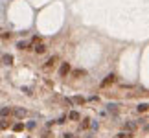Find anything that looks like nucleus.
Here are the masks:
<instances>
[{
  "label": "nucleus",
  "instance_id": "nucleus-1",
  "mask_svg": "<svg viewBox=\"0 0 149 138\" xmlns=\"http://www.w3.org/2000/svg\"><path fill=\"white\" fill-rule=\"evenodd\" d=\"M114 81H116V76H114V74H109V76L101 81V86H109V85H112Z\"/></svg>",
  "mask_w": 149,
  "mask_h": 138
},
{
  "label": "nucleus",
  "instance_id": "nucleus-6",
  "mask_svg": "<svg viewBox=\"0 0 149 138\" xmlns=\"http://www.w3.org/2000/svg\"><path fill=\"white\" fill-rule=\"evenodd\" d=\"M2 61L6 63V65H11V63H13V57H11V55H4V57H2Z\"/></svg>",
  "mask_w": 149,
  "mask_h": 138
},
{
  "label": "nucleus",
  "instance_id": "nucleus-9",
  "mask_svg": "<svg viewBox=\"0 0 149 138\" xmlns=\"http://www.w3.org/2000/svg\"><path fill=\"white\" fill-rule=\"evenodd\" d=\"M74 101H76V103H79V105H83V103H85V98H83V96H76V98H74Z\"/></svg>",
  "mask_w": 149,
  "mask_h": 138
},
{
  "label": "nucleus",
  "instance_id": "nucleus-17",
  "mask_svg": "<svg viewBox=\"0 0 149 138\" xmlns=\"http://www.w3.org/2000/svg\"><path fill=\"white\" fill-rule=\"evenodd\" d=\"M65 138H74V136L70 135V133H66V135H65Z\"/></svg>",
  "mask_w": 149,
  "mask_h": 138
},
{
  "label": "nucleus",
  "instance_id": "nucleus-16",
  "mask_svg": "<svg viewBox=\"0 0 149 138\" xmlns=\"http://www.w3.org/2000/svg\"><path fill=\"white\" fill-rule=\"evenodd\" d=\"M18 48H20V50L22 48H28V44H26V42H18Z\"/></svg>",
  "mask_w": 149,
  "mask_h": 138
},
{
  "label": "nucleus",
  "instance_id": "nucleus-3",
  "mask_svg": "<svg viewBox=\"0 0 149 138\" xmlns=\"http://www.w3.org/2000/svg\"><path fill=\"white\" fill-rule=\"evenodd\" d=\"M55 61H57V55H53V57H50L48 59V61H46V68H50V66H52V65H55Z\"/></svg>",
  "mask_w": 149,
  "mask_h": 138
},
{
  "label": "nucleus",
  "instance_id": "nucleus-11",
  "mask_svg": "<svg viewBox=\"0 0 149 138\" xmlns=\"http://www.w3.org/2000/svg\"><path fill=\"white\" fill-rule=\"evenodd\" d=\"M6 127H9V121H6V120H0V129H6Z\"/></svg>",
  "mask_w": 149,
  "mask_h": 138
},
{
  "label": "nucleus",
  "instance_id": "nucleus-2",
  "mask_svg": "<svg viewBox=\"0 0 149 138\" xmlns=\"http://www.w3.org/2000/svg\"><path fill=\"white\" fill-rule=\"evenodd\" d=\"M68 72H70V65H68V63H63V65H61V68H59V76L65 77Z\"/></svg>",
  "mask_w": 149,
  "mask_h": 138
},
{
  "label": "nucleus",
  "instance_id": "nucleus-14",
  "mask_svg": "<svg viewBox=\"0 0 149 138\" xmlns=\"http://www.w3.org/2000/svg\"><path fill=\"white\" fill-rule=\"evenodd\" d=\"M13 129H15V131H22V129H24V125H22V123H17Z\"/></svg>",
  "mask_w": 149,
  "mask_h": 138
},
{
  "label": "nucleus",
  "instance_id": "nucleus-8",
  "mask_svg": "<svg viewBox=\"0 0 149 138\" xmlns=\"http://www.w3.org/2000/svg\"><path fill=\"white\" fill-rule=\"evenodd\" d=\"M68 118H70V120H79V114H77L76 110H72V112L68 114Z\"/></svg>",
  "mask_w": 149,
  "mask_h": 138
},
{
  "label": "nucleus",
  "instance_id": "nucleus-4",
  "mask_svg": "<svg viewBox=\"0 0 149 138\" xmlns=\"http://www.w3.org/2000/svg\"><path fill=\"white\" fill-rule=\"evenodd\" d=\"M35 52H37V53H44L46 52V46L44 44H37V46H35Z\"/></svg>",
  "mask_w": 149,
  "mask_h": 138
},
{
  "label": "nucleus",
  "instance_id": "nucleus-10",
  "mask_svg": "<svg viewBox=\"0 0 149 138\" xmlns=\"http://www.w3.org/2000/svg\"><path fill=\"white\" fill-rule=\"evenodd\" d=\"M15 114H17L18 118H22V116H26V110H22V109H17V110H15Z\"/></svg>",
  "mask_w": 149,
  "mask_h": 138
},
{
  "label": "nucleus",
  "instance_id": "nucleus-12",
  "mask_svg": "<svg viewBox=\"0 0 149 138\" xmlns=\"http://www.w3.org/2000/svg\"><path fill=\"white\" fill-rule=\"evenodd\" d=\"M0 114H2V116H7V114H11V110L7 109V107H4L2 110H0Z\"/></svg>",
  "mask_w": 149,
  "mask_h": 138
},
{
  "label": "nucleus",
  "instance_id": "nucleus-15",
  "mask_svg": "<svg viewBox=\"0 0 149 138\" xmlns=\"http://www.w3.org/2000/svg\"><path fill=\"white\" fill-rule=\"evenodd\" d=\"M88 125H90V121H88V118H85V120H83V129H85V127H88Z\"/></svg>",
  "mask_w": 149,
  "mask_h": 138
},
{
  "label": "nucleus",
  "instance_id": "nucleus-5",
  "mask_svg": "<svg viewBox=\"0 0 149 138\" xmlns=\"http://www.w3.org/2000/svg\"><path fill=\"white\" fill-rule=\"evenodd\" d=\"M125 129H127L129 133H133L136 129V123H133V121H129V123H125Z\"/></svg>",
  "mask_w": 149,
  "mask_h": 138
},
{
  "label": "nucleus",
  "instance_id": "nucleus-7",
  "mask_svg": "<svg viewBox=\"0 0 149 138\" xmlns=\"http://www.w3.org/2000/svg\"><path fill=\"white\" fill-rule=\"evenodd\" d=\"M147 107H149L147 103H140V105H138V112H146Z\"/></svg>",
  "mask_w": 149,
  "mask_h": 138
},
{
  "label": "nucleus",
  "instance_id": "nucleus-13",
  "mask_svg": "<svg viewBox=\"0 0 149 138\" xmlns=\"http://www.w3.org/2000/svg\"><path fill=\"white\" fill-rule=\"evenodd\" d=\"M74 76H76V77H81V76H85V72H83V70H76V72H74Z\"/></svg>",
  "mask_w": 149,
  "mask_h": 138
}]
</instances>
